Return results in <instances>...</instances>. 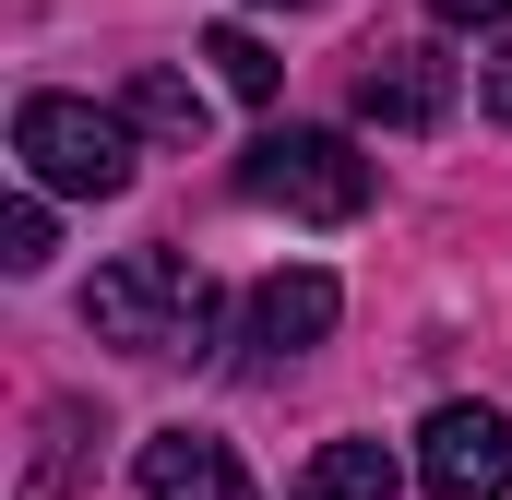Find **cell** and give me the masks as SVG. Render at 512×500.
<instances>
[{
  "label": "cell",
  "mask_w": 512,
  "mask_h": 500,
  "mask_svg": "<svg viewBox=\"0 0 512 500\" xmlns=\"http://www.w3.org/2000/svg\"><path fill=\"white\" fill-rule=\"evenodd\" d=\"M72 441H96V417H84V405H48L36 465H24V500H60V477H72Z\"/></svg>",
  "instance_id": "8fae6325"
},
{
  "label": "cell",
  "mask_w": 512,
  "mask_h": 500,
  "mask_svg": "<svg viewBox=\"0 0 512 500\" xmlns=\"http://www.w3.org/2000/svg\"><path fill=\"white\" fill-rule=\"evenodd\" d=\"M239 191H251L262 215L346 227V215H370V155L346 131H262L251 155H239Z\"/></svg>",
  "instance_id": "3957f363"
},
{
  "label": "cell",
  "mask_w": 512,
  "mask_h": 500,
  "mask_svg": "<svg viewBox=\"0 0 512 500\" xmlns=\"http://www.w3.org/2000/svg\"><path fill=\"white\" fill-rule=\"evenodd\" d=\"M120 120L155 131V143H203V84H179V72H131Z\"/></svg>",
  "instance_id": "9c48e42d"
},
{
  "label": "cell",
  "mask_w": 512,
  "mask_h": 500,
  "mask_svg": "<svg viewBox=\"0 0 512 500\" xmlns=\"http://www.w3.org/2000/svg\"><path fill=\"white\" fill-rule=\"evenodd\" d=\"M0 262H12V274H36V262H48V191H36V179H24V191H12V215H0Z\"/></svg>",
  "instance_id": "7c38bea8"
},
{
  "label": "cell",
  "mask_w": 512,
  "mask_h": 500,
  "mask_svg": "<svg viewBox=\"0 0 512 500\" xmlns=\"http://www.w3.org/2000/svg\"><path fill=\"white\" fill-rule=\"evenodd\" d=\"M429 12H441V24H501L512 0H429Z\"/></svg>",
  "instance_id": "5bb4252c"
},
{
  "label": "cell",
  "mask_w": 512,
  "mask_h": 500,
  "mask_svg": "<svg viewBox=\"0 0 512 500\" xmlns=\"http://www.w3.org/2000/svg\"><path fill=\"white\" fill-rule=\"evenodd\" d=\"M143 500H251V477H239L227 441H203V429H155V441H143Z\"/></svg>",
  "instance_id": "52a82bcc"
},
{
  "label": "cell",
  "mask_w": 512,
  "mask_h": 500,
  "mask_svg": "<svg viewBox=\"0 0 512 500\" xmlns=\"http://www.w3.org/2000/svg\"><path fill=\"white\" fill-rule=\"evenodd\" d=\"M334 310H346L334 274H310V262H298V274H262V286H251V346H262V358H298V346L334 334Z\"/></svg>",
  "instance_id": "8992f818"
},
{
  "label": "cell",
  "mask_w": 512,
  "mask_h": 500,
  "mask_svg": "<svg viewBox=\"0 0 512 500\" xmlns=\"http://www.w3.org/2000/svg\"><path fill=\"white\" fill-rule=\"evenodd\" d=\"M477 108H489V120L512 131V36H501V48H489V60H477Z\"/></svg>",
  "instance_id": "4fadbf2b"
},
{
  "label": "cell",
  "mask_w": 512,
  "mask_h": 500,
  "mask_svg": "<svg viewBox=\"0 0 512 500\" xmlns=\"http://www.w3.org/2000/svg\"><path fill=\"white\" fill-rule=\"evenodd\" d=\"M405 477H393V453L382 441H322L310 465H298V489L286 500H393Z\"/></svg>",
  "instance_id": "ba28073f"
},
{
  "label": "cell",
  "mask_w": 512,
  "mask_h": 500,
  "mask_svg": "<svg viewBox=\"0 0 512 500\" xmlns=\"http://www.w3.org/2000/svg\"><path fill=\"white\" fill-rule=\"evenodd\" d=\"M441 108H453L441 48H370V72H358V120L370 131H441Z\"/></svg>",
  "instance_id": "5b68a950"
},
{
  "label": "cell",
  "mask_w": 512,
  "mask_h": 500,
  "mask_svg": "<svg viewBox=\"0 0 512 500\" xmlns=\"http://www.w3.org/2000/svg\"><path fill=\"white\" fill-rule=\"evenodd\" d=\"M12 155H24L36 191H72V203L131 191V120L120 108H84V96H24L12 108Z\"/></svg>",
  "instance_id": "7a4b0ae2"
},
{
  "label": "cell",
  "mask_w": 512,
  "mask_h": 500,
  "mask_svg": "<svg viewBox=\"0 0 512 500\" xmlns=\"http://www.w3.org/2000/svg\"><path fill=\"white\" fill-rule=\"evenodd\" d=\"M203 60H215V84H227V96H239V108H262V96H274V84H286V60H274V48H262L251 24H215V36H203Z\"/></svg>",
  "instance_id": "30bf717a"
},
{
  "label": "cell",
  "mask_w": 512,
  "mask_h": 500,
  "mask_svg": "<svg viewBox=\"0 0 512 500\" xmlns=\"http://www.w3.org/2000/svg\"><path fill=\"white\" fill-rule=\"evenodd\" d=\"M417 489L429 500H501L512 489V417L501 405H429V429H417Z\"/></svg>",
  "instance_id": "277c9868"
},
{
  "label": "cell",
  "mask_w": 512,
  "mask_h": 500,
  "mask_svg": "<svg viewBox=\"0 0 512 500\" xmlns=\"http://www.w3.org/2000/svg\"><path fill=\"white\" fill-rule=\"evenodd\" d=\"M84 334L131 346V358H203L215 346V274L191 250H120L84 286Z\"/></svg>",
  "instance_id": "6da1fadb"
}]
</instances>
